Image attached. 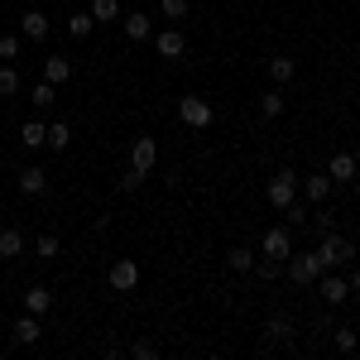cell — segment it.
<instances>
[{
	"label": "cell",
	"instance_id": "cell-36",
	"mask_svg": "<svg viewBox=\"0 0 360 360\" xmlns=\"http://www.w3.org/2000/svg\"><path fill=\"white\" fill-rule=\"evenodd\" d=\"M317 231H322V236H327V231H336V212L327 207V202H322V212H317Z\"/></svg>",
	"mask_w": 360,
	"mask_h": 360
},
{
	"label": "cell",
	"instance_id": "cell-35",
	"mask_svg": "<svg viewBox=\"0 0 360 360\" xmlns=\"http://www.w3.org/2000/svg\"><path fill=\"white\" fill-rule=\"evenodd\" d=\"M144 178H149V173H139V168H125V173H120V188H125V193H135Z\"/></svg>",
	"mask_w": 360,
	"mask_h": 360
},
{
	"label": "cell",
	"instance_id": "cell-40",
	"mask_svg": "<svg viewBox=\"0 0 360 360\" xmlns=\"http://www.w3.org/2000/svg\"><path fill=\"white\" fill-rule=\"evenodd\" d=\"M356 245H360V240H356Z\"/></svg>",
	"mask_w": 360,
	"mask_h": 360
},
{
	"label": "cell",
	"instance_id": "cell-17",
	"mask_svg": "<svg viewBox=\"0 0 360 360\" xmlns=\"http://www.w3.org/2000/svg\"><path fill=\"white\" fill-rule=\"evenodd\" d=\"M15 183H20V193H25V197H44L49 173H44V168H20V178H15Z\"/></svg>",
	"mask_w": 360,
	"mask_h": 360
},
{
	"label": "cell",
	"instance_id": "cell-26",
	"mask_svg": "<svg viewBox=\"0 0 360 360\" xmlns=\"http://www.w3.org/2000/svg\"><path fill=\"white\" fill-rule=\"evenodd\" d=\"M159 15L173 20V25H183V20L193 15V0H159Z\"/></svg>",
	"mask_w": 360,
	"mask_h": 360
},
{
	"label": "cell",
	"instance_id": "cell-18",
	"mask_svg": "<svg viewBox=\"0 0 360 360\" xmlns=\"http://www.w3.org/2000/svg\"><path fill=\"white\" fill-rule=\"evenodd\" d=\"M20 144H25V149H44V144H49V125H44L39 115L25 120V125H20Z\"/></svg>",
	"mask_w": 360,
	"mask_h": 360
},
{
	"label": "cell",
	"instance_id": "cell-34",
	"mask_svg": "<svg viewBox=\"0 0 360 360\" xmlns=\"http://www.w3.org/2000/svg\"><path fill=\"white\" fill-rule=\"evenodd\" d=\"M20 58V39L15 34H0V63H15Z\"/></svg>",
	"mask_w": 360,
	"mask_h": 360
},
{
	"label": "cell",
	"instance_id": "cell-32",
	"mask_svg": "<svg viewBox=\"0 0 360 360\" xmlns=\"http://www.w3.org/2000/svg\"><path fill=\"white\" fill-rule=\"evenodd\" d=\"M250 274L259 278V283H274V278L283 274V269H278V259H264V264H255V269H250Z\"/></svg>",
	"mask_w": 360,
	"mask_h": 360
},
{
	"label": "cell",
	"instance_id": "cell-30",
	"mask_svg": "<svg viewBox=\"0 0 360 360\" xmlns=\"http://www.w3.org/2000/svg\"><path fill=\"white\" fill-rule=\"evenodd\" d=\"M15 91H20V72L10 63H0V96H15Z\"/></svg>",
	"mask_w": 360,
	"mask_h": 360
},
{
	"label": "cell",
	"instance_id": "cell-38",
	"mask_svg": "<svg viewBox=\"0 0 360 360\" xmlns=\"http://www.w3.org/2000/svg\"><path fill=\"white\" fill-rule=\"evenodd\" d=\"M346 283H351V293H360V269H351V278H346Z\"/></svg>",
	"mask_w": 360,
	"mask_h": 360
},
{
	"label": "cell",
	"instance_id": "cell-9",
	"mask_svg": "<svg viewBox=\"0 0 360 360\" xmlns=\"http://www.w3.org/2000/svg\"><path fill=\"white\" fill-rule=\"evenodd\" d=\"M106 278H111L115 293H135V288H139V264H135V259H115Z\"/></svg>",
	"mask_w": 360,
	"mask_h": 360
},
{
	"label": "cell",
	"instance_id": "cell-16",
	"mask_svg": "<svg viewBox=\"0 0 360 360\" xmlns=\"http://www.w3.org/2000/svg\"><path fill=\"white\" fill-rule=\"evenodd\" d=\"M120 20H125V39H135V44L154 39V20H149L144 10H135V15H120Z\"/></svg>",
	"mask_w": 360,
	"mask_h": 360
},
{
	"label": "cell",
	"instance_id": "cell-7",
	"mask_svg": "<svg viewBox=\"0 0 360 360\" xmlns=\"http://www.w3.org/2000/svg\"><path fill=\"white\" fill-rule=\"evenodd\" d=\"M10 336H15V346H39V341H44V317H39V312H25V317H15Z\"/></svg>",
	"mask_w": 360,
	"mask_h": 360
},
{
	"label": "cell",
	"instance_id": "cell-14",
	"mask_svg": "<svg viewBox=\"0 0 360 360\" xmlns=\"http://www.w3.org/2000/svg\"><path fill=\"white\" fill-rule=\"evenodd\" d=\"M264 72H269V82L274 86H288L293 77H298V63L288 53H269V63H264Z\"/></svg>",
	"mask_w": 360,
	"mask_h": 360
},
{
	"label": "cell",
	"instance_id": "cell-31",
	"mask_svg": "<svg viewBox=\"0 0 360 360\" xmlns=\"http://www.w3.org/2000/svg\"><path fill=\"white\" fill-rule=\"evenodd\" d=\"M130 356L135 360H159V346H154L149 336H139V341H130Z\"/></svg>",
	"mask_w": 360,
	"mask_h": 360
},
{
	"label": "cell",
	"instance_id": "cell-28",
	"mask_svg": "<svg viewBox=\"0 0 360 360\" xmlns=\"http://www.w3.org/2000/svg\"><path fill=\"white\" fill-rule=\"evenodd\" d=\"M68 144H72V125L68 120H53L49 125V149H68Z\"/></svg>",
	"mask_w": 360,
	"mask_h": 360
},
{
	"label": "cell",
	"instance_id": "cell-25",
	"mask_svg": "<svg viewBox=\"0 0 360 360\" xmlns=\"http://www.w3.org/2000/svg\"><path fill=\"white\" fill-rule=\"evenodd\" d=\"M125 10H120V0H91V20L96 25H115Z\"/></svg>",
	"mask_w": 360,
	"mask_h": 360
},
{
	"label": "cell",
	"instance_id": "cell-13",
	"mask_svg": "<svg viewBox=\"0 0 360 360\" xmlns=\"http://www.w3.org/2000/svg\"><path fill=\"white\" fill-rule=\"evenodd\" d=\"M356 173H360V164H356L351 149H341V154L327 159V178H332V183H356Z\"/></svg>",
	"mask_w": 360,
	"mask_h": 360
},
{
	"label": "cell",
	"instance_id": "cell-6",
	"mask_svg": "<svg viewBox=\"0 0 360 360\" xmlns=\"http://www.w3.org/2000/svg\"><path fill=\"white\" fill-rule=\"evenodd\" d=\"M154 164H159V139H154V135H139L135 144H130V168L154 173Z\"/></svg>",
	"mask_w": 360,
	"mask_h": 360
},
{
	"label": "cell",
	"instance_id": "cell-29",
	"mask_svg": "<svg viewBox=\"0 0 360 360\" xmlns=\"http://www.w3.org/2000/svg\"><path fill=\"white\" fill-rule=\"evenodd\" d=\"M332 341H336V351H360V332L356 327H336Z\"/></svg>",
	"mask_w": 360,
	"mask_h": 360
},
{
	"label": "cell",
	"instance_id": "cell-22",
	"mask_svg": "<svg viewBox=\"0 0 360 360\" xmlns=\"http://www.w3.org/2000/svg\"><path fill=\"white\" fill-rule=\"evenodd\" d=\"M53 101H58V86H53V82H34V86H29V106H34L39 115L49 111Z\"/></svg>",
	"mask_w": 360,
	"mask_h": 360
},
{
	"label": "cell",
	"instance_id": "cell-10",
	"mask_svg": "<svg viewBox=\"0 0 360 360\" xmlns=\"http://www.w3.org/2000/svg\"><path fill=\"white\" fill-rule=\"evenodd\" d=\"M154 53L168 58V63H178V58L188 53V39H183V29H164V34H154Z\"/></svg>",
	"mask_w": 360,
	"mask_h": 360
},
{
	"label": "cell",
	"instance_id": "cell-8",
	"mask_svg": "<svg viewBox=\"0 0 360 360\" xmlns=\"http://www.w3.org/2000/svg\"><path fill=\"white\" fill-rule=\"evenodd\" d=\"M317 293H322V303H327V307H336V303L351 298V283H346V274H332V269H327V274L317 278Z\"/></svg>",
	"mask_w": 360,
	"mask_h": 360
},
{
	"label": "cell",
	"instance_id": "cell-3",
	"mask_svg": "<svg viewBox=\"0 0 360 360\" xmlns=\"http://www.w3.org/2000/svg\"><path fill=\"white\" fill-rule=\"evenodd\" d=\"M298 183H303V178H298V168H278L274 178H269V188H264L269 207H278V212H283V207H293V202H298Z\"/></svg>",
	"mask_w": 360,
	"mask_h": 360
},
{
	"label": "cell",
	"instance_id": "cell-33",
	"mask_svg": "<svg viewBox=\"0 0 360 360\" xmlns=\"http://www.w3.org/2000/svg\"><path fill=\"white\" fill-rule=\"evenodd\" d=\"M39 259H58V250H63V240H58V236H39Z\"/></svg>",
	"mask_w": 360,
	"mask_h": 360
},
{
	"label": "cell",
	"instance_id": "cell-27",
	"mask_svg": "<svg viewBox=\"0 0 360 360\" xmlns=\"http://www.w3.org/2000/svg\"><path fill=\"white\" fill-rule=\"evenodd\" d=\"M259 115H264V120H278V115H283V91H264V96H259Z\"/></svg>",
	"mask_w": 360,
	"mask_h": 360
},
{
	"label": "cell",
	"instance_id": "cell-21",
	"mask_svg": "<svg viewBox=\"0 0 360 360\" xmlns=\"http://www.w3.org/2000/svg\"><path fill=\"white\" fill-rule=\"evenodd\" d=\"M68 77H72V63H68V58H63V53H49V63H44V82L63 86V82H68Z\"/></svg>",
	"mask_w": 360,
	"mask_h": 360
},
{
	"label": "cell",
	"instance_id": "cell-4",
	"mask_svg": "<svg viewBox=\"0 0 360 360\" xmlns=\"http://www.w3.org/2000/svg\"><path fill=\"white\" fill-rule=\"evenodd\" d=\"M178 120H183L188 130H207V125H212V101H202V96L188 91V96L178 101Z\"/></svg>",
	"mask_w": 360,
	"mask_h": 360
},
{
	"label": "cell",
	"instance_id": "cell-37",
	"mask_svg": "<svg viewBox=\"0 0 360 360\" xmlns=\"http://www.w3.org/2000/svg\"><path fill=\"white\" fill-rule=\"evenodd\" d=\"M288 212V226H307V202H293V207H283Z\"/></svg>",
	"mask_w": 360,
	"mask_h": 360
},
{
	"label": "cell",
	"instance_id": "cell-23",
	"mask_svg": "<svg viewBox=\"0 0 360 360\" xmlns=\"http://www.w3.org/2000/svg\"><path fill=\"white\" fill-rule=\"evenodd\" d=\"M20 255H25V236L15 226H5L0 231V259H20Z\"/></svg>",
	"mask_w": 360,
	"mask_h": 360
},
{
	"label": "cell",
	"instance_id": "cell-11",
	"mask_svg": "<svg viewBox=\"0 0 360 360\" xmlns=\"http://www.w3.org/2000/svg\"><path fill=\"white\" fill-rule=\"evenodd\" d=\"M332 178H327V173H307L303 183H298V193H303V202H312V207H322V202H327V197H332Z\"/></svg>",
	"mask_w": 360,
	"mask_h": 360
},
{
	"label": "cell",
	"instance_id": "cell-20",
	"mask_svg": "<svg viewBox=\"0 0 360 360\" xmlns=\"http://www.w3.org/2000/svg\"><path fill=\"white\" fill-rule=\"evenodd\" d=\"M49 307H53V288H49V283H34L25 293V312H39V317H44Z\"/></svg>",
	"mask_w": 360,
	"mask_h": 360
},
{
	"label": "cell",
	"instance_id": "cell-39",
	"mask_svg": "<svg viewBox=\"0 0 360 360\" xmlns=\"http://www.w3.org/2000/svg\"><path fill=\"white\" fill-rule=\"evenodd\" d=\"M356 197H360V183H356Z\"/></svg>",
	"mask_w": 360,
	"mask_h": 360
},
{
	"label": "cell",
	"instance_id": "cell-15",
	"mask_svg": "<svg viewBox=\"0 0 360 360\" xmlns=\"http://www.w3.org/2000/svg\"><path fill=\"white\" fill-rule=\"evenodd\" d=\"M20 34H25V39H34V44H44V39H49V15L25 10V15H20Z\"/></svg>",
	"mask_w": 360,
	"mask_h": 360
},
{
	"label": "cell",
	"instance_id": "cell-24",
	"mask_svg": "<svg viewBox=\"0 0 360 360\" xmlns=\"http://www.w3.org/2000/svg\"><path fill=\"white\" fill-rule=\"evenodd\" d=\"M91 29H96V20H91V10H77V15H68V34L82 44V39H91Z\"/></svg>",
	"mask_w": 360,
	"mask_h": 360
},
{
	"label": "cell",
	"instance_id": "cell-19",
	"mask_svg": "<svg viewBox=\"0 0 360 360\" xmlns=\"http://www.w3.org/2000/svg\"><path fill=\"white\" fill-rule=\"evenodd\" d=\"M226 269H231V274H250V269H255V250L250 245H231L226 250Z\"/></svg>",
	"mask_w": 360,
	"mask_h": 360
},
{
	"label": "cell",
	"instance_id": "cell-5",
	"mask_svg": "<svg viewBox=\"0 0 360 360\" xmlns=\"http://www.w3.org/2000/svg\"><path fill=\"white\" fill-rule=\"evenodd\" d=\"M259 250H264V259H288L293 255V236H288V226H269L264 231V240H259Z\"/></svg>",
	"mask_w": 360,
	"mask_h": 360
},
{
	"label": "cell",
	"instance_id": "cell-12",
	"mask_svg": "<svg viewBox=\"0 0 360 360\" xmlns=\"http://www.w3.org/2000/svg\"><path fill=\"white\" fill-rule=\"evenodd\" d=\"M293 332H298V327H293V317H288V312H274V317L264 322V346H288Z\"/></svg>",
	"mask_w": 360,
	"mask_h": 360
},
{
	"label": "cell",
	"instance_id": "cell-2",
	"mask_svg": "<svg viewBox=\"0 0 360 360\" xmlns=\"http://www.w3.org/2000/svg\"><path fill=\"white\" fill-rule=\"evenodd\" d=\"M317 255H322V264H327V269H341V264H351V259L360 255V245H356V240H346L341 231H327V236H322V245H317Z\"/></svg>",
	"mask_w": 360,
	"mask_h": 360
},
{
	"label": "cell",
	"instance_id": "cell-1",
	"mask_svg": "<svg viewBox=\"0 0 360 360\" xmlns=\"http://www.w3.org/2000/svg\"><path fill=\"white\" fill-rule=\"evenodd\" d=\"M283 274H288V283H317V278L327 274V264H322L317 250H293L283 259Z\"/></svg>",
	"mask_w": 360,
	"mask_h": 360
}]
</instances>
